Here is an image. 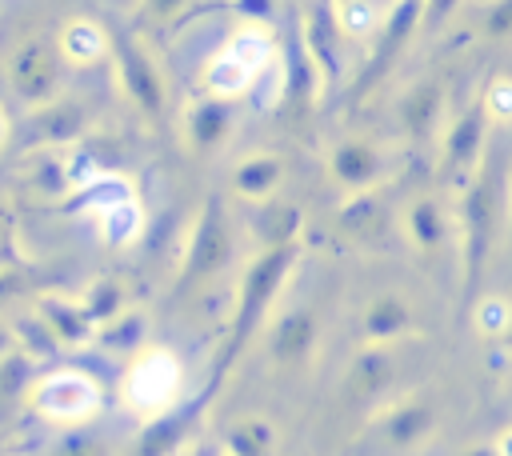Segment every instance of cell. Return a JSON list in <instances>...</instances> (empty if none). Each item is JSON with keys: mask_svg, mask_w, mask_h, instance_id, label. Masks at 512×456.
Returning <instances> with one entry per match:
<instances>
[{"mask_svg": "<svg viewBox=\"0 0 512 456\" xmlns=\"http://www.w3.org/2000/svg\"><path fill=\"white\" fill-rule=\"evenodd\" d=\"M412 332V312L400 296H380L368 304L364 312V340L372 344H388V340H400Z\"/></svg>", "mask_w": 512, "mask_h": 456, "instance_id": "obj_14", "label": "cell"}, {"mask_svg": "<svg viewBox=\"0 0 512 456\" xmlns=\"http://www.w3.org/2000/svg\"><path fill=\"white\" fill-rule=\"evenodd\" d=\"M292 260H296V244L292 240H280V244H272L264 256H256L248 264L244 284H240V300H236V316H232V328H228V340H224V352H220V372L244 352V344L252 340V332L268 320L272 300H276V292H280Z\"/></svg>", "mask_w": 512, "mask_h": 456, "instance_id": "obj_1", "label": "cell"}, {"mask_svg": "<svg viewBox=\"0 0 512 456\" xmlns=\"http://www.w3.org/2000/svg\"><path fill=\"white\" fill-rule=\"evenodd\" d=\"M484 124H488L484 104L468 108V112L456 120V128L444 136V172H456V168L476 164V156L484 152Z\"/></svg>", "mask_w": 512, "mask_h": 456, "instance_id": "obj_12", "label": "cell"}, {"mask_svg": "<svg viewBox=\"0 0 512 456\" xmlns=\"http://www.w3.org/2000/svg\"><path fill=\"white\" fill-rule=\"evenodd\" d=\"M496 448H500V456H512V428H508V432L496 440Z\"/></svg>", "mask_w": 512, "mask_h": 456, "instance_id": "obj_25", "label": "cell"}, {"mask_svg": "<svg viewBox=\"0 0 512 456\" xmlns=\"http://www.w3.org/2000/svg\"><path fill=\"white\" fill-rule=\"evenodd\" d=\"M464 456H500V448L496 444H472Z\"/></svg>", "mask_w": 512, "mask_h": 456, "instance_id": "obj_24", "label": "cell"}, {"mask_svg": "<svg viewBox=\"0 0 512 456\" xmlns=\"http://www.w3.org/2000/svg\"><path fill=\"white\" fill-rule=\"evenodd\" d=\"M4 136H8V120H4V108H0V144H4Z\"/></svg>", "mask_w": 512, "mask_h": 456, "instance_id": "obj_26", "label": "cell"}, {"mask_svg": "<svg viewBox=\"0 0 512 456\" xmlns=\"http://www.w3.org/2000/svg\"><path fill=\"white\" fill-rule=\"evenodd\" d=\"M276 180H280L276 156H252L236 168V192H244V196H268L276 188Z\"/></svg>", "mask_w": 512, "mask_h": 456, "instance_id": "obj_19", "label": "cell"}, {"mask_svg": "<svg viewBox=\"0 0 512 456\" xmlns=\"http://www.w3.org/2000/svg\"><path fill=\"white\" fill-rule=\"evenodd\" d=\"M432 424H436V408H432L428 400H400V404L384 416V436H388V444L408 448V444L424 440V436L432 432Z\"/></svg>", "mask_w": 512, "mask_h": 456, "instance_id": "obj_13", "label": "cell"}, {"mask_svg": "<svg viewBox=\"0 0 512 456\" xmlns=\"http://www.w3.org/2000/svg\"><path fill=\"white\" fill-rule=\"evenodd\" d=\"M496 188H500V172L496 164H480L468 192H464V208H460V220H464V276L468 284L480 280L484 272V260H488V248H492V232H496Z\"/></svg>", "mask_w": 512, "mask_h": 456, "instance_id": "obj_3", "label": "cell"}, {"mask_svg": "<svg viewBox=\"0 0 512 456\" xmlns=\"http://www.w3.org/2000/svg\"><path fill=\"white\" fill-rule=\"evenodd\" d=\"M484 116L496 124H512V76H496L484 88Z\"/></svg>", "mask_w": 512, "mask_h": 456, "instance_id": "obj_21", "label": "cell"}, {"mask_svg": "<svg viewBox=\"0 0 512 456\" xmlns=\"http://www.w3.org/2000/svg\"><path fill=\"white\" fill-rule=\"evenodd\" d=\"M124 404L140 416H168L180 396V360L168 348H148L124 376Z\"/></svg>", "mask_w": 512, "mask_h": 456, "instance_id": "obj_4", "label": "cell"}, {"mask_svg": "<svg viewBox=\"0 0 512 456\" xmlns=\"http://www.w3.org/2000/svg\"><path fill=\"white\" fill-rule=\"evenodd\" d=\"M96 404H100L96 384H92L88 376L72 372V368L48 376V380L40 384V392H36V408H40L44 416H52V420H84Z\"/></svg>", "mask_w": 512, "mask_h": 456, "instance_id": "obj_8", "label": "cell"}, {"mask_svg": "<svg viewBox=\"0 0 512 456\" xmlns=\"http://www.w3.org/2000/svg\"><path fill=\"white\" fill-rule=\"evenodd\" d=\"M108 48H112L108 32L96 28L92 20H76V24H68L64 36H60V52H64V60H76V64H92V60H100Z\"/></svg>", "mask_w": 512, "mask_h": 456, "instance_id": "obj_15", "label": "cell"}, {"mask_svg": "<svg viewBox=\"0 0 512 456\" xmlns=\"http://www.w3.org/2000/svg\"><path fill=\"white\" fill-rule=\"evenodd\" d=\"M508 340H512V320H508Z\"/></svg>", "mask_w": 512, "mask_h": 456, "instance_id": "obj_27", "label": "cell"}, {"mask_svg": "<svg viewBox=\"0 0 512 456\" xmlns=\"http://www.w3.org/2000/svg\"><path fill=\"white\" fill-rule=\"evenodd\" d=\"M452 4H456V0H428V16H432V20L440 24V20H444V16L452 12Z\"/></svg>", "mask_w": 512, "mask_h": 456, "instance_id": "obj_23", "label": "cell"}, {"mask_svg": "<svg viewBox=\"0 0 512 456\" xmlns=\"http://www.w3.org/2000/svg\"><path fill=\"white\" fill-rule=\"evenodd\" d=\"M228 448H232V456H268V448H272V428H268L264 420H244V424L232 428Z\"/></svg>", "mask_w": 512, "mask_h": 456, "instance_id": "obj_20", "label": "cell"}, {"mask_svg": "<svg viewBox=\"0 0 512 456\" xmlns=\"http://www.w3.org/2000/svg\"><path fill=\"white\" fill-rule=\"evenodd\" d=\"M268 56H272L268 36H264L260 28H240V32L212 56V64H208V72H204L208 96H216V100H236V96H244V92L252 88V80L264 72Z\"/></svg>", "mask_w": 512, "mask_h": 456, "instance_id": "obj_2", "label": "cell"}, {"mask_svg": "<svg viewBox=\"0 0 512 456\" xmlns=\"http://www.w3.org/2000/svg\"><path fill=\"white\" fill-rule=\"evenodd\" d=\"M60 60H64L60 44H52V40H28L12 56V64H8L12 92L20 100H28V104H52L56 84H60Z\"/></svg>", "mask_w": 512, "mask_h": 456, "instance_id": "obj_5", "label": "cell"}, {"mask_svg": "<svg viewBox=\"0 0 512 456\" xmlns=\"http://www.w3.org/2000/svg\"><path fill=\"white\" fill-rule=\"evenodd\" d=\"M484 32L488 36H512V0H496L484 16Z\"/></svg>", "mask_w": 512, "mask_h": 456, "instance_id": "obj_22", "label": "cell"}, {"mask_svg": "<svg viewBox=\"0 0 512 456\" xmlns=\"http://www.w3.org/2000/svg\"><path fill=\"white\" fill-rule=\"evenodd\" d=\"M232 252V232H228V220H224V208L220 204H208L192 240H188V256H184V272H180V284L192 288L208 276H216L224 268Z\"/></svg>", "mask_w": 512, "mask_h": 456, "instance_id": "obj_6", "label": "cell"}, {"mask_svg": "<svg viewBox=\"0 0 512 456\" xmlns=\"http://www.w3.org/2000/svg\"><path fill=\"white\" fill-rule=\"evenodd\" d=\"M116 68H120V84H124V92L132 96V104H136L152 124H160L168 100H164V80H160L156 64L148 60V52L136 48L132 40H116Z\"/></svg>", "mask_w": 512, "mask_h": 456, "instance_id": "obj_7", "label": "cell"}, {"mask_svg": "<svg viewBox=\"0 0 512 456\" xmlns=\"http://www.w3.org/2000/svg\"><path fill=\"white\" fill-rule=\"evenodd\" d=\"M224 128H228V100L204 96V100L188 112V136H192L200 148L216 144V140L224 136Z\"/></svg>", "mask_w": 512, "mask_h": 456, "instance_id": "obj_16", "label": "cell"}, {"mask_svg": "<svg viewBox=\"0 0 512 456\" xmlns=\"http://www.w3.org/2000/svg\"><path fill=\"white\" fill-rule=\"evenodd\" d=\"M332 180L340 184V188H348V192H356V196H364V192H372L376 184H380V176H384V152L376 148V144H368V140H344L336 152H332Z\"/></svg>", "mask_w": 512, "mask_h": 456, "instance_id": "obj_9", "label": "cell"}, {"mask_svg": "<svg viewBox=\"0 0 512 456\" xmlns=\"http://www.w3.org/2000/svg\"><path fill=\"white\" fill-rule=\"evenodd\" d=\"M312 348H316V316L304 312V308L284 312L276 320V328H272V344H268L272 360L280 368H296V364H304L312 356Z\"/></svg>", "mask_w": 512, "mask_h": 456, "instance_id": "obj_11", "label": "cell"}, {"mask_svg": "<svg viewBox=\"0 0 512 456\" xmlns=\"http://www.w3.org/2000/svg\"><path fill=\"white\" fill-rule=\"evenodd\" d=\"M44 324L60 336V340H80V336H88V328H92V312H84L80 304H68V300H48L44 304Z\"/></svg>", "mask_w": 512, "mask_h": 456, "instance_id": "obj_18", "label": "cell"}, {"mask_svg": "<svg viewBox=\"0 0 512 456\" xmlns=\"http://www.w3.org/2000/svg\"><path fill=\"white\" fill-rule=\"evenodd\" d=\"M440 104H444V88L440 80H420L404 92L400 100V128L412 144H424L432 140L436 124H440Z\"/></svg>", "mask_w": 512, "mask_h": 456, "instance_id": "obj_10", "label": "cell"}, {"mask_svg": "<svg viewBox=\"0 0 512 456\" xmlns=\"http://www.w3.org/2000/svg\"><path fill=\"white\" fill-rule=\"evenodd\" d=\"M408 232H412V240H416L420 248H440L444 236H448V220H444L440 204L416 200V208L408 212Z\"/></svg>", "mask_w": 512, "mask_h": 456, "instance_id": "obj_17", "label": "cell"}, {"mask_svg": "<svg viewBox=\"0 0 512 456\" xmlns=\"http://www.w3.org/2000/svg\"><path fill=\"white\" fill-rule=\"evenodd\" d=\"M0 456H4V448H0Z\"/></svg>", "mask_w": 512, "mask_h": 456, "instance_id": "obj_28", "label": "cell"}]
</instances>
